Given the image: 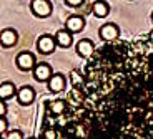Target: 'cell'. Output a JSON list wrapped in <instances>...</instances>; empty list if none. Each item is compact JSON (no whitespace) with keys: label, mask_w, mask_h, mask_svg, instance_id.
<instances>
[{"label":"cell","mask_w":153,"mask_h":139,"mask_svg":"<svg viewBox=\"0 0 153 139\" xmlns=\"http://www.w3.org/2000/svg\"><path fill=\"white\" fill-rule=\"evenodd\" d=\"M62 113L43 109L40 139H153V41L102 45L82 70Z\"/></svg>","instance_id":"6da1fadb"},{"label":"cell","mask_w":153,"mask_h":139,"mask_svg":"<svg viewBox=\"0 0 153 139\" xmlns=\"http://www.w3.org/2000/svg\"><path fill=\"white\" fill-rule=\"evenodd\" d=\"M118 37H120V30L115 23H105V25L100 26V38H102L105 43L117 41Z\"/></svg>","instance_id":"7a4b0ae2"},{"label":"cell","mask_w":153,"mask_h":139,"mask_svg":"<svg viewBox=\"0 0 153 139\" xmlns=\"http://www.w3.org/2000/svg\"><path fill=\"white\" fill-rule=\"evenodd\" d=\"M95 51H97V48H95V45H93V41L88 40V38H83V40H80L76 43V53H78L82 58H85V60L92 58Z\"/></svg>","instance_id":"3957f363"},{"label":"cell","mask_w":153,"mask_h":139,"mask_svg":"<svg viewBox=\"0 0 153 139\" xmlns=\"http://www.w3.org/2000/svg\"><path fill=\"white\" fill-rule=\"evenodd\" d=\"M30 8L37 17H48L52 13V4L47 0H33L30 2Z\"/></svg>","instance_id":"277c9868"},{"label":"cell","mask_w":153,"mask_h":139,"mask_svg":"<svg viewBox=\"0 0 153 139\" xmlns=\"http://www.w3.org/2000/svg\"><path fill=\"white\" fill-rule=\"evenodd\" d=\"M37 46H38V51L47 55V53H52L57 46V41L52 35H42V37L38 38L37 41Z\"/></svg>","instance_id":"5b68a950"},{"label":"cell","mask_w":153,"mask_h":139,"mask_svg":"<svg viewBox=\"0 0 153 139\" xmlns=\"http://www.w3.org/2000/svg\"><path fill=\"white\" fill-rule=\"evenodd\" d=\"M17 66L22 70H32L35 65V55L30 51H22L20 55H17Z\"/></svg>","instance_id":"8992f818"},{"label":"cell","mask_w":153,"mask_h":139,"mask_svg":"<svg viewBox=\"0 0 153 139\" xmlns=\"http://www.w3.org/2000/svg\"><path fill=\"white\" fill-rule=\"evenodd\" d=\"M33 75L38 81H48L53 76V73H52V68H50L48 63H38L33 68Z\"/></svg>","instance_id":"52a82bcc"},{"label":"cell","mask_w":153,"mask_h":139,"mask_svg":"<svg viewBox=\"0 0 153 139\" xmlns=\"http://www.w3.org/2000/svg\"><path fill=\"white\" fill-rule=\"evenodd\" d=\"M65 26H67V30H68L70 33H76V32H80L85 26V18L80 17V15H72V17L67 18Z\"/></svg>","instance_id":"ba28073f"},{"label":"cell","mask_w":153,"mask_h":139,"mask_svg":"<svg viewBox=\"0 0 153 139\" xmlns=\"http://www.w3.org/2000/svg\"><path fill=\"white\" fill-rule=\"evenodd\" d=\"M17 99H19L22 104H30L35 99V90L32 86H22L17 91Z\"/></svg>","instance_id":"9c48e42d"},{"label":"cell","mask_w":153,"mask_h":139,"mask_svg":"<svg viewBox=\"0 0 153 139\" xmlns=\"http://www.w3.org/2000/svg\"><path fill=\"white\" fill-rule=\"evenodd\" d=\"M48 90L52 93H60V91L65 90V76L53 73V76L48 79Z\"/></svg>","instance_id":"30bf717a"},{"label":"cell","mask_w":153,"mask_h":139,"mask_svg":"<svg viewBox=\"0 0 153 139\" xmlns=\"http://www.w3.org/2000/svg\"><path fill=\"white\" fill-rule=\"evenodd\" d=\"M17 38H19V35H17V32L13 28H4L2 30V45L7 46V48L15 45Z\"/></svg>","instance_id":"8fae6325"},{"label":"cell","mask_w":153,"mask_h":139,"mask_svg":"<svg viewBox=\"0 0 153 139\" xmlns=\"http://www.w3.org/2000/svg\"><path fill=\"white\" fill-rule=\"evenodd\" d=\"M55 41L62 48H68L72 45V33L68 30H58L57 35H55Z\"/></svg>","instance_id":"7c38bea8"},{"label":"cell","mask_w":153,"mask_h":139,"mask_svg":"<svg viewBox=\"0 0 153 139\" xmlns=\"http://www.w3.org/2000/svg\"><path fill=\"white\" fill-rule=\"evenodd\" d=\"M92 7H93V13L97 17H107L108 12H110V5L107 2H95Z\"/></svg>","instance_id":"4fadbf2b"},{"label":"cell","mask_w":153,"mask_h":139,"mask_svg":"<svg viewBox=\"0 0 153 139\" xmlns=\"http://www.w3.org/2000/svg\"><path fill=\"white\" fill-rule=\"evenodd\" d=\"M15 94V86H13V83L10 81H4L2 83V88H0V96L2 99H8L10 96Z\"/></svg>","instance_id":"5bb4252c"},{"label":"cell","mask_w":153,"mask_h":139,"mask_svg":"<svg viewBox=\"0 0 153 139\" xmlns=\"http://www.w3.org/2000/svg\"><path fill=\"white\" fill-rule=\"evenodd\" d=\"M5 139H23V134L19 131V129H13V131L7 132V136H5Z\"/></svg>","instance_id":"9a60e30c"},{"label":"cell","mask_w":153,"mask_h":139,"mask_svg":"<svg viewBox=\"0 0 153 139\" xmlns=\"http://www.w3.org/2000/svg\"><path fill=\"white\" fill-rule=\"evenodd\" d=\"M65 4L68 7H80V5H83V0H67Z\"/></svg>","instance_id":"2e32d148"},{"label":"cell","mask_w":153,"mask_h":139,"mask_svg":"<svg viewBox=\"0 0 153 139\" xmlns=\"http://www.w3.org/2000/svg\"><path fill=\"white\" fill-rule=\"evenodd\" d=\"M0 124H2V126H0V129H2V134L5 136V129H7V121H5V118L2 116V121H0Z\"/></svg>","instance_id":"e0dca14e"},{"label":"cell","mask_w":153,"mask_h":139,"mask_svg":"<svg viewBox=\"0 0 153 139\" xmlns=\"http://www.w3.org/2000/svg\"><path fill=\"white\" fill-rule=\"evenodd\" d=\"M0 109H2L0 113H2V116H4V114H5V104H4V103H2V106H0Z\"/></svg>","instance_id":"ac0fdd59"},{"label":"cell","mask_w":153,"mask_h":139,"mask_svg":"<svg viewBox=\"0 0 153 139\" xmlns=\"http://www.w3.org/2000/svg\"><path fill=\"white\" fill-rule=\"evenodd\" d=\"M148 38H150V40H152V41H153V30H152V32H150V35H148Z\"/></svg>","instance_id":"d6986e66"},{"label":"cell","mask_w":153,"mask_h":139,"mask_svg":"<svg viewBox=\"0 0 153 139\" xmlns=\"http://www.w3.org/2000/svg\"><path fill=\"white\" fill-rule=\"evenodd\" d=\"M28 139H38V138H28Z\"/></svg>","instance_id":"ffe728a7"},{"label":"cell","mask_w":153,"mask_h":139,"mask_svg":"<svg viewBox=\"0 0 153 139\" xmlns=\"http://www.w3.org/2000/svg\"><path fill=\"white\" fill-rule=\"evenodd\" d=\"M152 20H153V13H152Z\"/></svg>","instance_id":"44dd1931"}]
</instances>
